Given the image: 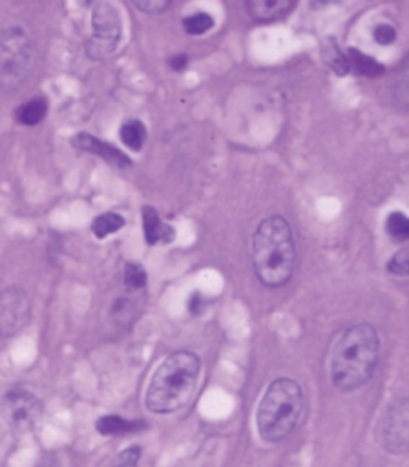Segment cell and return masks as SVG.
Segmentation results:
<instances>
[{
	"mask_svg": "<svg viewBox=\"0 0 409 467\" xmlns=\"http://www.w3.org/2000/svg\"><path fill=\"white\" fill-rule=\"evenodd\" d=\"M71 144L80 150V151H88V153H93L100 159H104L106 162L117 166V168H128L131 164V161L121 151L117 150L115 146L108 144V142H102L100 139H97L95 135H89V133H79L73 137Z\"/></svg>",
	"mask_w": 409,
	"mask_h": 467,
	"instance_id": "10",
	"label": "cell"
},
{
	"mask_svg": "<svg viewBox=\"0 0 409 467\" xmlns=\"http://www.w3.org/2000/svg\"><path fill=\"white\" fill-rule=\"evenodd\" d=\"M201 308H203V299H201L199 294H194V296L190 297V301H188V310H190L192 314H199Z\"/></svg>",
	"mask_w": 409,
	"mask_h": 467,
	"instance_id": "27",
	"label": "cell"
},
{
	"mask_svg": "<svg viewBox=\"0 0 409 467\" xmlns=\"http://www.w3.org/2000/svg\"><path fill=\"white\" fill-rule=\"evenodd\" d=\"M307 409V398L301 385L292 378H276L265 389L256 423L265 441L278 443L288 438L301 423Z\"/></svg>",
	"mask_w": 409,
	"mask_h": 467,
	"instance_id": "4",
	"label": "cell"
},
{
	"mask_svg": "<svg viewBox=\"0 0 409 467\" xmlns=\"http://www.w3.org/2000/svg\"><path fill=\"white\" fill-rule=\"evenodd\" d=\"M380 361V336L369 323L345 328L330 354V381L338 390L351 392L363 387Z\"/></svg>",
	"mask_w": 409,
	"mask_h": 467,
	"instance_id": "1",
	"label": "cell"
},
{
	"mask_svg": "<svg viewBox=\"0 0 409 467\" xmlns=\"http://www.w3.org/2000/svg\"><path fill=\"white\" fill-rule=\"evenodd\" d=\"M372 36H374V42L380 44V46H387L391 42H394L396 38V29L391 26V24H378L372 31Z\"/></svg>",
	"mask_w": 409,
	"mask_h": 467,
	"instance_id": "24",
	"label": "cell"
},
{
	"mask_svg": "<svg viewBox=\"0 0 409 467\" xmlns=\"http://www.w3.org/2000/svg\"><path fill=\"white\" fill-rule=\"evenodd\" d=\"M46 113H47V100L44 97H35L16 108L15 119L22 126H37L38 122L44 120Z\"/></svg>",
	"mask_w": 409,
	"mask_h": 467,
	"instance_id": "14",
	"label": "cell"
},
{
	"mask_svg": "<svg viewBox=\"0 0 409 467\" xmlns=\"http://www.w3.org/2000/svg\"><path fill=\"white\" fill-rule=\"evenodd\" d=\"M121 140L133 151H139L146 142V128L139 119L126 120L119 130Z\"/></svg>",
	"mask_w": 409,
	"mask_h": 467,
	"instance_id": "15",
	"label": "cell"
},
{
	"mask_svg": "<svg viewBox=\"0 0 409 467\" xmlns=\"http://www.w3.org/2000/svg\"><path fill=\"white\" fill-rule=\"evenodd\" d=\"M141 425H137V421H130L124 420L122 416H115V414H108L97 420V431L104 436H117V434H126V432H133L137 431Z\"/></svg>",
	"mask_w": 409,
	"mask_h": 467,
	"instance_id": "17",
	"label": "cell"
},
{
	"mask_svg": "<svg viewBox=\"0 0 409 467\" xmlns=\"http://www.w3.org/2000/svg\"><path fill=\"white\" fill-rule=\"evenodd\" d=\"M124 226V217L117 212H104L91 221V232L97 239H104Z\"/></svg>",
	"mask_w": 409,
	"mask_h": 467,
	"instance_id": "16",
	"label": "cell"
},
{
	"mask_svg": "<svg viewBox=\"0 0 409 467\" xmlns=\"http://www.w3.org/2000/svg\"><path fill=\"white\" fill-rule=\"evenodd\" d=\"M382 443L391 454H405L409 449V401L405 396L393 400L382 420Z\"/></svg>",
	"mask_w": 409,
	"mask_h": 467,
	"instance_id": "8",
	"label": "cell"
},
{
	"mask_svg": "<svg viewBox=\"0 0 409 467\" xmlns=\"http://www.w3.org/2000/svg\"><path fill=\"white\" fill-rule=\"evenodd\" d=\"M121 40V20L110 4H95L91 13V35L86 40V55L91 60L110 57Z\"/></svg>",
	"mask_w": 409,
	"mask_h": 467,
	"instance_id": "7",
	"label": "cell"
},
{
	"mask_svg": "<svg viewBox=\"0 0 409 467\" xmlns=\"http://www.w3.org/2000/svg\"><path fill=\"white\" fill-rule=\"evenodd\" d=\"M142 234L144 241L148 244H157V243H170L173 239V230L172 226L164 224L152 206L142 208Z\"/></svg>",
	"mask_w": 409,
	"mask_h": 467,
	"instance_id": "11",
	"label": "cell"
},
{
	"mask_svg": "<svg viewBox=\"0 0 409 467\" xmlns=\"http://www.w3.org/2000/svg\"><path fill=\"white\" fill-rule=\"evenodd\" d=\"M31 317V301L20 286L0 290V337H11L20 332Z\"/></svg>",
	"mask_w": 409,
	"mask_h": 467,
	"instance_id": "9",
	"label": "cell"
},
{
	"mask_svg": "<svg viewBox=\"0 0 409 467\" xmlns=\"http://www.w3.org/2000/svg\"><path fill=\"white\" fill-rule=\"evenodd\" d=\"M246 7L257 22H276L290 11L292 0H246Z\"/></svg>",
	"mask_w": 409,
	"mask_h": 467,
	"instance_id": "12",
	"label": "cell"
},
{
	"mask_svg": "<svg viewBox=\"0 0 409 467\" xmlns=\"http://www.w3.org/2000/svg\"><path fill=\"white\" fill-rule=\"evenodd\" d=\"M31 36L18 26L0 33V91L15 89L27 77L33 64Z\"/></svg>",
	"mask_w": 409,
	"mask_h": 467,
	"instance_id": "5",
	"label": "cell"
},
{
	"mask_svg": "<svg viewBox=\"0 0 409 467\" xmlns=\"http://www.w3.org/2000/svg\"><path fill=\"white\" fill-rule=\"evenodd\" d=\"M42 418L40 400L22 389L5 392L0 398V423L15 436H24L35 431Z\"/></svg>",
	"mask_w": 409,
	"mask_h": 467,
	"instance_id": "6",
	"label": "cell"
},
{
	"mask_svg": "<svg viewBox=\"0 0 409 467\" xmlns=\"http://www.w3.org/2000/svg\"><path fill=\"white\" fill-rule=\"evenodd\" d=\"M252 266L261 285L283 286L294 274L296 243L287 219L270 215L263 219L252 237Z\"/></svg>",
	"mask_w": 409,
	"mask_h": 467,
	"instance_id": "2",
	"label": "cell"
},
{
	"mask_svg": "<svg viewBox=\"0 0 409 467\" xmlns=\"http://www.w3.org/2000/svg\"><path fill=\"white\" fill-rule=\"evenodd\" d=\"M201 374V359L192 350L168 354L155 368L144 394L150 412L170 414L183 409L195 392Z\"/></svg>",
	"mask_w": 409,
	"mask_h": 467,
	"instance_id": "3",
	"label": "cell"
},
{
	"mask_svg": "<svg viewBox=\"0 0 409 467\" xmlns=\"http://www.w3.org/2000/svg\"><path fill=\"white\" fill-rule=\"evenodd\" d=\"M168 66H170L172 69H175V71H181V69H184V67L188 66V57H186L184 53L173 55V57H170V60H168Z\"/></svg>",
	"mask_w": 409,
	"mask_h": 467,
	"instance_id": "26",
	"label": "cell"
},
{
	"mask_svg": "<svg viewBox=\"0 0 409 467\" xmlns=\"http://www.w3.org/2000/svg\"><path fill=\"white\" fill-rule=\"evenodd\" d=\"M387 270L394 275L405 277L409 272V250L404 246L387 261Z\"/></svg>",
	"mask_w": 409,
	"mask_h": 467,
	"instance_id": "22",
	"label": "cell"
},
{
	"mask_svg": "<svg viewBox=\"0 0 409 467\" xmlns=\"http://www.w3.org/2000/svg\"><path fill=\"white\" fill-rule=\"evenodd\" d=\"M345 58H347L349 71H354V73H358L362 77L374 78V77H380L383 73V66L378 60H374L372 57H369L365 53H362L356 47L347 49Z\"/></svg>",
	"mask_w": 409,
	"mask_h": 467,
	"instance_id": "13",
	"label": "cell"
},
{
	"mask_svg": "<svg viewBox=\"0 0 409 467\" xmlns=\"http://www.w3.org/2000/svg\"><path fill=\"white\" fill-rule=\"evenodd\" d=\"M325 58H327V64L330 66V69L338 75H345L349 71V66H347V58H345V53L340 51V47L334 44V42H327L325 44Z\"/></svg>",
	"mask_w": 409,
	"mask_h": 467,
	"instance_id": "21",
	"label": "cell"
},
{
	"mask_svg": "<svg viewBox=\"0 0 409 467\" xmlns=\"http://www.w3.org/2000/svg\"><path fill=\"white\" fill-rule=\"evenodd\" d=\"M212 27H214V18L208 13H203V11L183 18V29L188 35H204Z\"/></svg>",
	"mask_w": 409,
	"mask_h": 467,
	"instance_id": "19",
	"label": "cell"
},
{
	"mask_svg": "<svg viewBox=\"0 0 409 467\" xmlns=\"http://www.w3.org/2000/svg\"><path fill=\"white\" fill-rule=\"evenodd\" d=\"M146 281H148L146 270L139 263H135V261L126 263V266H124V285L130 292L142 290L146 286Z\"/></svg>",
	"mask_w": 409,
	"mask_h": 467,
	"instance_id": "20",
	"label": "cell"
},
{
	"mask_svg": "<svg viewBox=\"0 0 409 467\" xmlns=\"http://www.w3.org/2000/svg\"><path fill=\"white\" fill-rule=\"evenodd\" d=\"M385 230L391 235V239L404 243L409 237V221L405 213L402 212H391L385 219Z\"/></svg>",
	"mask_w": 409,
	"mask_h": 467,
	"instance_id": "18",
	"label": "cell"
},
{
	"mask_svg": "<svg viewBox=\"0 0 409 467\" xmlns=\"http://www.w3.org/2000/svg\"><path fill=\"white\" fill-rule=\"evenodd\" d=\"M130 2L144 13H161L170 5L172 0H130Z\"/></svg>",
	"mask_w": 409,
	"mask_h": 467,
	"instance_id": "25",
	"label": "cell"
},
{
	"mask_svg": "<svg viewBox=\"0 0 409 467\" xmlns=\"http://www.w3.org/2000/svg\"><path fill=\"white\" fill-rule=\"evenodd\" d=\"M139 460H141V447L139 445H130V447L122 449L117 454L111 467H137Z\"/></svg>",
	"mask_w": 409,
	"mask_h": 467,
	"instance_id": "23",
	"label": "cell"
},
{
	"mask_svg": "<svg viewBox=\"0 0 409 467\" xmlns=\"http://www.w3.org/2000/svg\"><path fill=\"white\" fill-rule=\"evenodd\" d=\"M37 467H57V463L53 458H44Z\"/></svg>",
	"mask_w": 409,
	"mask_h": 467,
	"instance_id": "28",
	"label": "cell"
}]
</instances>
